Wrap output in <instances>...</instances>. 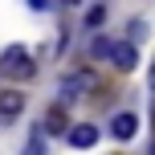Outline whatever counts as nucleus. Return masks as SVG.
<instances>
[{"label": "nucleus", "instance_id": "obj_1", "mask_svg": "<svg viewBox=\"0 0 155 155\" xmlns=\"http://www.w3.org/2000/svg\"><path fill=\"white\" fill-rule=\"evenodd\" d=\"M37 74V65H33L29 49L25 45H8L4 53H0V78H16V82H25V78Z\"/></svg>", "mask_w": 155, "mask_h": 155}, {"label": "nucleus", "instance_id": "obj_2", "mask_svg": "<svg viewBox=\"0 0 155 155\" xmlns=\"http://www.w3.org/2000/svg\"><path fill=\"white\" fill-rule=\"evenodd\" d=\"M21 110H25V94L21 90H4L0 94V123H12Z\"/></svg>", "mask_w": 155, "mask_h": 155}, {"label": "nucleus", "instance_id": "obj_3", "mask_svg": "<svg viewBox=\"0 0 155 155\" xmlns=\"http://www.w3.org/2000/svg\"><path fill=\"white\" fill-rule=\"evenodd\" d=\"M94 143H98V127H94V123H78V127H70V147L86 151V147H94Z\"/></svg>", "mask_w": 155, "mask_h": 155}, {"label": "nucleus", "instance_id": "obj_4", "mask_svg": "<svg viewBox=\"0 0 155 155\" xmlns=\"http://www.w3.org/2000/svg\"><path fill=\"white\" fill-rule=\"evenodd\" d=\"M110 131H114V139H131L135 131H139V118L127 110V114H114V123H110Z\"/></svg>", "mask_w": 155, "mask_h": 155}, {"label": "nucleus", "instance_id": "obj_5", "mask_svg": "<svg viewBox=\"0 0 155 155\" xmlns=\"http://www.w3.org/2000/svg\"><path fill=\"white\" fill-rule=\"evenodd\" d=\"M110 61H114V65H118L123 74H131V70H135V61H139V53H135V45H114Z\"/></svg>", "mask_w": 155, "mask_h": 155}, {"label": "nucleus", "instance_id": "obj_6", "mask_svg": "<svg viewBox=\"0 0 155 155\" xmlns=\"http://www.w3.org/2000/svg\"><path fill=\"white\" fill-rule=\"evenodd\" d=\"M45 131H49V135H61V131L70 135V114H65L61 106H53V110H49V118H45Z\"/></svg>", "mask_w": 155, "mask_h": 155}, {"label": "nucleus", "instance_id": "obj_7", "mask_svg": "<svg viewBox=\"0 0 155 155\" xmlns=\"http://www.w3.org/2000/svg\"><path fill=\"white\" fill-rule=\"evenodd\" d=\"M86 86H90V74H70V78L61 82V98H78Z\"/></svg>", "mask_w": 155, "mask_h": 155}, {"label": "nucleus", "instance_id": "obj_8", "mask_svg": "<svg viewBox=\"0 0 155 155\" xmlns=\"http://www.w3.org/2000/svg\"><path fill=\"white\" fill-rule=\"evenodd\" d=\"M110 53H114V41H106V37H94L90 57H110Z\"/></svg>", "mask_w": 155, "mask_h": 155}, {"label": "nucleus", "instance_id": "obj_9", "mask_svg": "<svg viewBox=\"0 0 155 155\" xmlns=\"http://www.w3.org/2000/svg\"><path fill=\"white\" fill-rule=\"evenodd\" d=\"M25 155H45V143H41V135H33L29 147H25Z\"/></svg>", "mask_w": 155, "mask_h": 155}, {"label": "nucleus", "instance_id": "obj_10", "mask_svg": "<svg viewBox=\"0 0 155 155\" xmlns=\"http://www.w3.org/2000/svg\"><path fill=\"white\" fill-rule=\"evenodd\" d=\"M102 16H106V12H102V8H90V12H86V25H90V29H94V25H102Z\"/></svg>", "mask_w": 155, "mask_h": 155}, {"label": "nucleus", "instance_id": "obj_11", "mask_svg": "<svg viewBox=\"0 0 155 155\" xmlns=\"http://www.w3.org/2000/svg\"><path fill=\"white\" fill-rule=\"evenodd\" d=\"M29 4H33V8H45V4H49V0H29Z\"/></svg>", "mask_w": 155, "mask_h": 155}, {"label": "nucleus", "instance_id": "obj_12", "mask_svg": "<svg viewBox=\"0 0 155 155\" xmlns=\"http://www.w3.org/2000/svg\"><path fill=\"white\" fill-rule=\"evenodd\" d=\"M151 86H155V65H151Z\"/></svg>", "mask_w": 155, "mask_h": 155}, {"label": "nucleus", "instance_id": "obj_13", "mask_svg": "<svg viewBox=\"0 0 155 155\" xmlns=\"http://www.w3.org/2000/svg\"><path fill=\"white\" fill-rule=\"evenodd\" d=\"M151 155H155V143H151Z\"/></svg>", "mask_w": 155, "mask_h": 155}]
</instances>
